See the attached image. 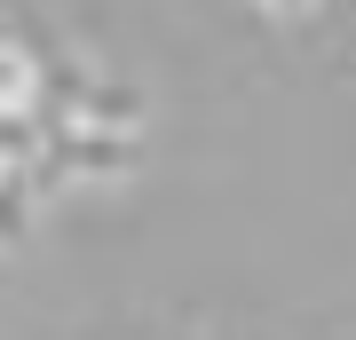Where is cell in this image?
<instances>
[{"instance_id":"cell-1","label":"cell","mask_w":356,"mask_h":340,"mask_svg":"<svg viewBox=\"0 0 356 340\" xmlns=\"http://www.w3.org/2000/svg\"><path fill=\"white\" fill-rule=\"evenodd\" d=\"M32 88V72H24V56H16V48H0V103H16V95H24Z\"/></svg>"},{"instance_id":"cell-2","label":"cell","mask_w":356,"mask_h":340,"mask_svg":"<svg viewBox=\"0 0 356 340\" xmlns=\"http://www.w3.org/2000/svg\"><path fill=\"white\" fill-rule=\"evenodd\" d=\"M269 8H285V16H301V8H309V0H269Z\"/></svg>"}]
</instances>
